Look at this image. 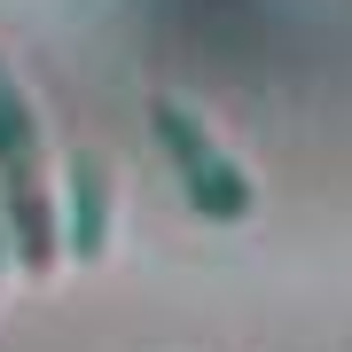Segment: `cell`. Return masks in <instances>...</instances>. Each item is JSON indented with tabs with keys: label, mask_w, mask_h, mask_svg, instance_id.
I'll use <instances>...</instances> for the list:
<instances>
[]
</instances>
